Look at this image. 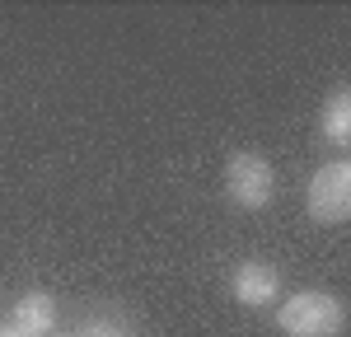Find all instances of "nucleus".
<instances>
[{
    "label": "nucleus",
    "mask_w": 351,
    "mask_h": 337,
    "mask_svg": "<svg viewBox=\"0 0 351 337\" xmlns=\"http://www.w3.org/2000/svg\"><path fill=\"white\" fill-rule=\"evenodd\" d=\"M347 323V309L328 290H300L276 309V328L286 337H337Z\"/></svg>",
    "instance_id": "1"
},
{
    "label": "nucleus",
    "mask_w": 351,
    "mask_h": 337,
    "mask_svg": "<svg viewBox=\"0 0 351 337\" xmlns=\"http://www.w3.org/2000/svg\"><path fill=\"white\" fill-rule=\"evenodd\" d=\"M271 188H276V173L263 155L253 150H239L225 160V197L239 206V211H263L271 201Z\"/></svg>",
    "instance_id": "2"
},
{
    "label": "nucleus",
    "mask_w": 351,
    "mask_h": 337,
    "mask_svg": "<svg viewBox=\"0 0 351 337\" xmlns=\"http://www.w3.org/2000/svg\"><path fill=\"white\" fill-rule=\"evenodd\" d=\"M304 201H309V216L319 225H347L351 221V164L347 160L314 168Z\"/></svg>",
    "instance_id": "3"
},
{
    "label": "nucleus",
    "mask_w": 351,
    "mask_h": 337,
    "mask_svg": "<svg viewBox=\"0 0 351 337\" xmlns=\"http://www.w3.org/2000/svg\"><path fill=\"white\" fill-rule=\"evenodd\" d=\"M230 290H234V300L248 309H267L276 305V295H281V272L271 267V262H258V258H248L234 267V277H230Z\"/></svg>",
    "instance_id": "4"
},
{
    "label": "nucleus",
    "mask_w": 351,
    "mask_h": 337,
    "mask_svg": "<svg viewBox=\"0 0 351 337\" xmlns=\"http://www.w3.org/2000/svg\"><path fill=\"white\" fill-rule=\"evenodd\" d=\"M52 323H56V300L47 290H28L14 300V314H10V328L24 337H52Z\"/></svg>",
    "instance_id": "5"
},
{
    "label": "nucleus",
    "mask_w": 351,
    "mask_h": 337,
    "mask_svg": "<svg viewBox=\"0 0 351 337\" xmlns=\"http://www.w3.org/2000/svg\"><path fill=\"white\" fill-rule=\"evenodd\" d=\"M324 136L337 145V150H347L351 145V89L347 84H337L332 94H328L324 103Z\"/></svg>",
    "instance_id": "6"
},
{
    "label": "nucleus",
    "mask_w": 351,
    "mask_h": 337,
    "mask_svg": "<svg viewBox=\"0 0 351 337\" xmlns=\"http://www.w3.org/2000/svg\"><path fill=\"white\" fill-rule=\"evenodd\" d=\"M84 337H127V328L112 323V319H94V323L84 328Z\"/></svg>",
    "instance_id": "7"
},
{
    "label": "nucleus",
    "mask_w": 351,
    "mask_h": 337,
    "mask_svg": "<svg viewBox=\"0 0 351 337\" xmlns=\"http://www.w3.org/2000/svg\"><path fill=\"white\" fill-rule=\"evenodd\" d=\"M0 337H24V333H14V328H10V323H0Z\"/></svg>",
    "instance_id": "8"
}]
</instances>
